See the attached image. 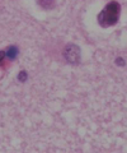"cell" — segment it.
Wrapping results in <instances>:
<instances>
[{"mask_svg":"<svg viewBox=\"0 0 127 153\" xmlns=\"http://www.w3.org/2000/svg\"><path fill=\"white\" fill-rule=\"evenodd\" d=\"M4 57H5V51H0V63H1V61L4 60Z\"/></svg>","mask_w":127,"mask_h":153,"instance_id":"cell-5","label":"cell"},{"mask_svg":"<svg viewBox=\"0 0 127 153\" xmlns=\"http://www.w3.org/2000/svg\"><path fill=\"white\" fill-rule=\"evenodd\" d=\"M121 5L117 1H111L104 7V9L98 16V23L101 27H111L115 26L120 19Z\"/></svg>","mask_w":127,"mask_h":153,"instance_id":"cell-1","label":"cell"},{"mask_svg":"<svg viewBox=\"0 0 127 153\" xmlns=\"http://www.w3.org/2000/svg\"><path fill=\"white\" fill-rule=\"evenodd\" d=\"M64 56L69 63L76 64L80 60V50H79V47L76 45H68L64 51Z\"/></svg>","mask_w":127,"mask_h":153,"instance_id":"cell-2","label":"cell"},{"mask_svg":"<svg viewBox=\"0 0 127 153\" xmlns=\"http://www.w3.org/2000/svg\"><path fill=\"white\" fill-rule=\"evenodd\" d=\"M18 79H19L21 82H24V80H27V73H26V71H21L19 75H18Z\"/></svg>","mask_w":127,"mask_h":153,"instance_id":"cell-4","label":"cell"},{"mask_svg":"<svg viewBox=\"0 0 127 153\" xmlns=\"http://www.w3.org/2000/svg\"><path fill=\"white\" fill-rule=\"evenodd\" d=\"M18 47L17 46H9L8 49L5 50V55L9 57L10 60H13V59H15V57L18 56Z\"/></svg>","mask_w":127,"mask_h":153,"instance_id":"cell-3","label":"cell"}]
</instances>
